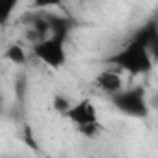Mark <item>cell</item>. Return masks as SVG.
<instances>
[{
  "instance_id": "10",
  "label": "cell",
  "mask_w": 158,
  "mask_h": 158,
  "mask_svg": "<svg viewBox=\"0 0 158 158\" xmlns=\"http://www.w3.org/2000/svg\"><path fill=\"white\" fill-rule=\"evenodd\" d=\"M0 105H2V94H0Z\"/></svg>"
},
{
  "instance_id": "8",
  "label": "cell",
  "mask_w": 158,
  "mask_h": 158,
  "mask_svg": "<svg viewBox=\"0 0 158 158\" xmlns=\"http://www.w3.org/2000/svg\"><path fill=\"white\" fill-rule=\"evenodd\" d=\"M72 105H70V101L66 99V98H63V96H55L53 98V109L57 110V112H61L63 116H64V112L70 109Z\"/></svg>"
},
{
  "instance_id": "5",
  "label": "cell",
  "mask_w": 158,
  "mask_h": 158,
  "mask_svg": "<svg viewBox=\"0 0 158 158\" xmlns=\"http://www.w3.org/2000/svg\"><path fill=\"white\" fill-rule=\"evenodd\" d=\"M96 86H98L99 90L107 92V94H116V92L121 90L123 83H121L119 74L112 72V70H105V72H101V74L96 77Z\"/></svg>"
},
{
  "instance_id": "1",
  "label": "cell",
  "mask_w": 158,
  "mask_h": 158,
  "mask_svg": "<svg viewBox=\"0 0 158 158\" xmlns=\"http://www.w3.org/2000/svg\"><path fill=\"white\" fill-rule=\"evenodd\" d=\"M110 63L121 70H127L129 74H147L153 68V59L149 50L134 39L123 50H119L116 55H112Z\"/></svg>"
},
{
  "instance_id": "4",
  "label": "cell",
  "mask_w": 158,
  "mask_h": 158,
  "mask_svg": "<svg viewBox=\"0 0 158 158\" xmlns=\"http://www.w3.org/2000/svg\"><path fill=\"white\" fill-rule=\"evenodd\" d=\"M112 103L123 114H129V116H134V118H145L147 112H149L142 88L119 90L116 94H112Z\"/></svg>"
},
{
  "instance_id": "3",
  "label": "cell",
  "mask_w": 158,
  "mask_h": 158,
  "mask_svg": "<svg viewBox=\"0 0 158 158\" xmlns=\"http://www.w3.org/2000/svg\"><path fill=\"white\" fill-rule=\"evenodd\" d=\"M64 40L66 37L61 35H50L46 39L39 40L33 46L35 57L40 59L44 64L52 68H61L66 63V52H64Z\"/></svg>"
},
{
  "instance_id": "2",
  "label": "cell",
  "mask_w": 158,
  "mask_h": 158,
  "mask_svg": "<svg viewBox=\"0 0 158 158\" xmlns=\"http://www.w3.org/2000/svg\"><path fill=\"white\" fill-rule=\"evenodd\" d=\"M64 116L72 119V123L77 127V131L86 138H94L101 131V125L98 119V110L90 99H83L76 105H72L64 112Z\"/></svg>"
},
{
  "instance_id": "6",
  "label": "cell",
  "mask_w": 158,
  "mask_h": 158,
  "mask_svg": "<svg viewBox=\"0 0 158 158\" xmlns=\"http://www.w3.org/2000/svg\"><path fill=\"white\" fill-rule=\"evenodd\" d=\"M4 57H6L7 61L15 63V64H24L26 59H28V57H26V52H24V48H22L20 44H11V46L6 50Z\"/></svg>"
},
{
  "instance_id": "9",
  "label": "cell",
  "mask_w": 158,
  "mask_h": 158,
  "mask_svg": "<svg viewBox=\"0 0 158 158\" xmlns=\"http://www.w3.org/2000/svg\"><path fill=\"white\" fill-rule=\"evenodd\" d=\"M63 0H33L35 7H53V6H61Z\"/></svg>"
},
{
  "instance_id": "7",
  "label": "cell",
  "mask_w": 158,
  "mask_h": 158,
  "mask_svg": "<svg viewBox=\"0 0 158 158\" xmlns=\"http://www.w3.org/2000/svg\"><path fill=\"white\" fill-rule=\"evenodd\" d=\"M19 0H0V24H4L15 11Z\"/></svg>"
}]
</instances>
